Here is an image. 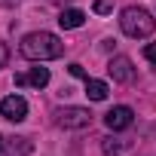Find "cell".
Wrapping results in <instances>:
<instances>
[{
  "label": "cell",
  "instance_id": "9c48e42d",
  "mask_svg": "<svg viewBox=\"0 0 156 156\" xmlns=\"http://www.w3.org/2000/svg\"><path fill=\"white\" fill-rule=\"evenodd\" d=\"M83 22H86V12H83V9H61V16H58V25H61L64 31L80 28Z\"/></svg>",
  "mask_w": 156,
  "mask_h": 156
},
{
  "label": "cell",
  "instance_id": "ba28073f",
  "mask_svg": "<svg viewBox=\"0 0 156 156\" xmlns=\"http://www.w3.org/2000/svg\"><path fill=\"white\" fill-rule=\"evenodd\" d=\"M49 83V70L46 67H34V70H28V73H16V86L22 89V86H34V89H43Z\"/></svg>",
  "mask_w": 156,
  "mask_h": 156
},
{
  "label": "cell",
  "instance_id": "4fadbf2b",
  "mask_svg": "<svg viewBox=\"0 0 156 156\" xmlns=\"http://www.w3.org/2000/svg\"><path fill=\"white\" fill-rule=\"evenodd\" d=\"M6 61H9V49L6 43H0V67H6Z\"/></svg>",
  "mask_w": 156,
  "mask_h": 156
},
{
  "label": "cell",
  "instance_id": "8992f818",
  "mask_svg": "<svg viewBox=\"0 0 156 156\" xmlns=\"http://www.w3.org/2000/svg\"><path fill=\"white\" fill-rule=\"evenodd\" d=\"M0 113H3V119H9V122H22L28 116V101L22 95H6L0 101Z\"/></svg>",
  "mask_w": 156,
  "mask_h": 156
},
{
  "label": "cell",
  "instance_id": "8fae6325",
  "mask_svg": "<svg viewBox=\"0 0 156 156\" xmlns=\"http://www.w3.org/2000/svg\"><path fill=\"white\" fill-rule=\"evenodd\" d=\"M67 70H70L73 76H80V80H89V73H86V67H83V64H76V61H73V64H70Z\"/></svg>",
  "mask_w": 156,
  "mask_h": 156
},
{
  "label": "cell",
  "instance_id": "5b68a950",
  "mask_svg": "<svg viewBox=\"0 0 156 156\" xmlns=\"http://www.w3.org/2000/svg\"><path fill=\"white\" fill-rule=\"evenodd\" d=\"M104 122H107L110 132H122V129H129V126L135 122V110L126 107V104H116V107H110V110L104 113Z\"/></svg>",
  "mask_w": 156,
  "mask_h": 156
},
{
  "label": "cell",
  "instance_id": "7a4b0ae2",
  "mask_svg": "<svg viewBox=\"0 0 156 156\" xmlns=\"http://www.w3.org/2000/svg\"><path fill=\"white\" fill-rule=\"evenodd\" d=\"M119 28L126 37L132 40H141V37H150L153 28H156V19L144 9V6H126L119 12Z\"/></svg>",
  "mask_w": 156,
  "mask_h": 156
},
{
  "label": "cell",
  "instance_id": "6da1fadb",
  "mask_svg": "<svg viewBox=\"0 0 156 156\" xmlns=\"http://www.w3.org/2000/svg\"><path fill=\"white\" fill-rule=\"evenodd\" d=\"M19 52L28 61H52V58H61L64 55V43H61V37H55L49 31H34V34H25L22 37Z\"/></svg>",
  "mask_w": 156,
  "mask_h": 156
},
{
  "label": "cell",
  "instance_id": "30bf717a",
  "mask_svg": "<svg viewBox=\"0 0 156 156\" xmlns=\"http://www.w3.org/2000/svg\"><path fill=\"white\" fill-rule=\"evenodd\" d=\"M107 83H101V80H92V76H89V80H86V95L92 98V101H104L107 98Z\"/></svg>",
  "mask_w": 156,
  "mask_h": 156
},
{
  "label": "cell",
  "instance_id": "277c9868",
  "mask_svg": "<svg viewBox=\"0 0 156 156\" xmlns=\"http://www.w3.org/2000/svg\"><path fill=\"white\" fill-rule=\"evenodd\" d=\"M107 73L113 76V83H132L135 80V64L129 55H113L107 61Z\"/></svg>",
  "mask_w": 156,
  "mask_h": 156
},
{
  "label": "cell",
  "instance_id": "5bb4252c",
  "mask_svg": "<svg viewBox=\"0 0 156 156\" xmlns=\"http://www.w3.org/2000/svg\"><path fill=\"white\" fill-rule=\"evenodd\" d=\"M3 3H6V6H12V3H19V0H3Z\"/></svg>",
  "mask_w": 156,
  "mask_h": 156
},
{
  "label": "cell",
  "instance_id": "52a82bcc",
  "mask_svg": "<svg viewBox=\"0 0 156 156\" xmlns=\"http://www.w3.org/2000/svg\"><path fill=\"white\" fill-rule=\"evenodd\" d=\"M0 156H31L28 138H3L0 135Z\"/></svg>",
  "mask_w": 156,
  "mask_h": 156
},
{
  "label": "cell",
  "instance_id": "3957f363",
  "mask_svg": "<svg viewBox=\"0 0 156 156\" xmlns=\"http://www.w3.org/2000/svg\"><path fill=\"white\" fill-rule=\"evenodd\" d=\"M52 122L64 132H80V129H89L92 126V113L86 107H58L52 113Z\"/></svg>",
  "mask_w": 156,
  "mask_h": 156
},
{
  "label": "cell",
  "instance_id": "7c38bea8",
  "mask_svg": "<svg viewBox=\"0 0 156 156\" xmlns=\"http://www.w3.org/2000/svg\"><path fill=\"white\" fill-rule=\"evenodd\" d=\"M144 58H147L150 64H156V43H147V46H144Z\"/></svg>",
  "mask_w": 156,
  "mask_h": 156
}]
</instances>
